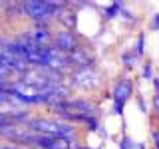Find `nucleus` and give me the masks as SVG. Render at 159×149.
<instances>
[{
  "mask_svg": "<svg viewBox=\"0 0 159 149\" xmlns=\"http://www.w3.org/2000/svg\"><path fill=\"white\" fill-rule=\"evenodd\" d=\"M30 127L34 131L42 133L48 137H62V139H72L76 133V127L68 121H60V119H32Z\"/></svg>",
  "mask_w": 159,
  "mask_h": 149,
  "instance_id": "nucleus-1",
  "label": "nucleus"
},
{
  "mask_svg": "<svg viewBox=\"0 0 159 149\" xmlns=\"http://www.w3.org/2000/svg\"><path fill=\"white\" fill-rule=\"evenodd\" d=\"M60 2H40V0H34V2H24L22 10L26 12V16H30L36 22H48L54 16L60 14Z\"/></svg>",
  "mask_w": 159,
  "mask_h": 149,
  "instance_id": "nucleus-2",
  "label": "nucleus"
},
{
  "mask_svg": "<svg viewBox=\"0 0 159 149\" xmlns=\"http://www.w3.org/2000/svg\"><path fill=\"white\" fill-rule=\"evenodd\" d=\"M131 92H133L131 79H119V82H117V86L113 88V92H111L113 109H116V113H119V115L123 113V106H125L127 99L131 97Z\"/></svg>",
  "mask_w": 159,
  "mask_h": 149,
  "instance_id": "nucleus-3",
  "label": "nucleus"
},
{
  "mask_svg": "<svg viewBox=\"0 0 159 149\" xmlns=\"http://www.w3.org/2000/svg\"><path fill=\"white\" fill-rule=\"evenodd\" d=\"M34 145L40 149H78V145L72 139H62V137H48V135H36Z\"/></svg>",
  "mask_w": 159,
  "mask_h": 149,
  "instance_id": "nucleus-4",
  "label": "nucleus"
},
{
  "mask_svg": "<svg viewBox=\"0 0 159 149\" xmlns=\"http://www.w3.org/2000/svg\"><path fill=\"white\" fill-rule=\"evenodd\" d=\"M22 38L28 40L30 44H34V46H38V48H48L50 46V40H52V34H50V28L48 26L40 24V26L28 30Z\"/></svg>",
  "mask_w": 159,
  "mask_h": 149,
  "instance_id": "nucleus-5",
  "label": "nucleus"
},
{
  "mask_svg": "<svg viewBox=\"0 0 159 149\" xmlns=\"http://www.w3.org/2000/svg\"><path fill=\"white\" fill-rule=\"evenodd\" d=\"M54 44L60 52H74L78 48V42H76V36H74L70 30H60L54 38Z\"/></svg>",
  "mask_w": 159,
  "mask_h": 149,
  "instance_id": "nucleus-6",
  "label": "nucleus"
},
{
  "mask_svg": "<svg viewBox=\"0 0 159 149\" xmlns=\"http://www.w3.org/2000/svg\"><path fill=\"white\" fill-rule=\"evenodd\" d=\"M70 62L72 64H80V66H89V64H92V58L88 56L86 54V50H82V48H76L72 52V56H70Z\"/></svg>",
  "mask_w": 159,
  "mask_h": 149,
  "instance_id": "nucleus-7",
  "label": "nucleus"
},
{
  "mask_svg": "<svg viewBox=\"0 0 159 149\" xmlns=\"http://www.w3.org/2000/svg\"><path fill=\"white\" fill-rule=\"evenodd\" d=\"M117 10H121V4H119V2L111 4V6H109V8L106 10V14H107L109 18H113V16H117Z\"/></svg>",
  "mask_w": 159,
  "mask_h": 149,
  "instance_id": "nucleus-8",
  "label": "nucleus"
},
{
  "mask_svg": "<svg viewBox=\"0 0 159 149\" xmlns=\"http://www.w3.org/2000/svg\"><path fill=\"white\" fill-rule=\"evenodd\" d=\"M8 99H10V96H8V93H6V92H2V89H0V103H4V102H8Z\"/></svg>",
  "mask_w": 159,
  "mask_h": 149,
  "instance_id": "nucleus-9",
  "label": "nucleus"
},
{
  "mask_svg": "<svg viewBox=\"0 0 159 149\" xmlns=\"http://www.w3.org/2000/svg\"><path fill=\"white\" fill-rule=\"evenodd\" d=\"M143 42H145V38H143V36H139V46H137V52H139V54L143 52Z\"/></svg>",
  "mask_w": 159,
  "mask_h": 149,
  "instance_id": "nucleus-10",
  "label": "nucleus"
},
{
  "mask_svg": "<svg viewBox=\"0 0 159 149\" xmlns=\"http://www.w3.org/2000/svg\"><path fill=\"white\" fill-rule=\"evenodd\" d=\"M123 64H125V66H131V64H133L131 56H127V54H125V56H123Z\"/></svg>",
  "mask_w": 159,
  "mask_h": 149,
  "instance_id": "nucleus-11",
  "label": "nucleus"
},
{
  "mask_svg": "<svg viewBox=\"0 0 159 149\" xmlns=\"http://www.w3.org/2000/svg\"><path fill=\"white\" fill-rule=\"evenodd\" d=\"M159 26V16H155V20H153V28H157Z\"/></svg>",
  "mask_w": 159,
  "mask_h": 149,
  "instance_id": "nucleus-12",
  "label": "nucleus"
},
{
  "mask_svg": "<svg viewBox=\"0 0 159 149\" xmlns=\"http://www.w3.org/2000/svg\"><path fill=\"white\" fill-rule=\"evenodd\" d=\"M155 88H157V89H159V78H157V79H155Z\"/></svg>",
  "mask_w": 159,
  "mask_h": 149,
  "instance_id": "nucleus-13",
  "label": "nucleus"
},
{
  "mask_svg": "<svg viewBox=\"0 0 159 149\" xmlns=\"http://www.w3.org/2000/svg\"><path fill=\"white\" fill-rule=\"evenodd\" d=\"M0 149H2V145H0Z\"/></svg>",
  "mask_w": 159,
  "mask_h": 149,
  "instance_id": "nucleus-14",
  "label": "nucleus"
}]
</instances>
